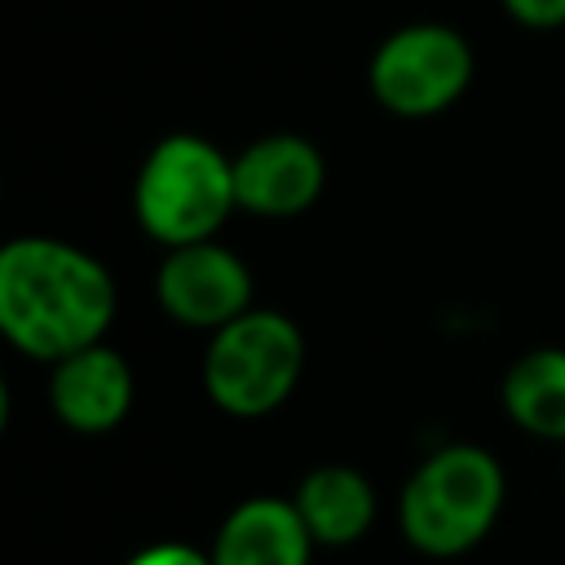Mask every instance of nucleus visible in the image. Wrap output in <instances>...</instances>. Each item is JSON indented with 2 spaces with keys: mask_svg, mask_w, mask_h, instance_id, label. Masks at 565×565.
<instances>
[{
  "mask_svg": "<svg viewBox=\"0 0 565 565\" xmlns=\"http://www.w3.org/2000/svg\"><path fill=\"white\" fill-rule=\"evenodd\" d=\"M110 318L115 278L84 247L44 234L0 247V331L18 353L53 366L97 344Z\"/></svg>",
  "mask_w": 565,
  "mask_h": 565,
  "instance_id": "f257e3e1",
  "label": "nucleus"
},
{
  "mask_svg": "<svg viewBox=\"0 0 565 565\" xmlns=\"http://www.w3.org/2000/svg\"><path fill=\"white\" fill-rule=\"evenodd\" d=\"M503 512V468L486 446H437L402 486L397 525L424 556L450 561L477 547Z\"/></svg>",
  "mask_w": 565,
  "mask_h": 565,
  "instance_id": "f03ea898",
  "label": "nucleus"
},
{
  "mask_svg": "<svg viewBox=\"0 0 565 565\" xmlns=\"http://www.w3.org/2000/svg\"><path fill=\"white\" fill-rule=\"evenodd\" d=\"M132 207L141 230L163 247L216 238L225 216L238 207L234 159L199 132H172L141 159Z\"/></svg>",
  "mask_w": 565,
  "mask_h": 565,
  "instance_id": "7ed1b4c3",
  "label": "nucleus"
},
{
  "mask_svg": "<svg viewBox=\"0 0 565 565\" xmlns=\"http://www.w3.org/2000/svg\"><path fill=\"white\" fill-rule=\"evenodd\" d=\"M305 371V335L278 309H247L216 327L203 353V388L234 419L278 411Z\"/></svg>",
  "mask_w": 565,
  "mask_h": 565,
  "instance_id": "20e7f679",
  "label": "nucleus"
},
{
  "mask_svg": "<svg viewBox=\"0 0 565 565\" xmlns=\"http://www.w3.org/2000/svg\"><path fill=\"white\" fill-rule=\"evenodd\" d=\"M366 84L388 115L428 119L455 106L472 84V49L446 22H411L380 40Z\"/></svg>",
  "mask_w": 565,
  "mask_h": 565,
  "instance_id": "39448f33",
  "label": "nucleus"
},
{
  "mask_svg": "<svg viewBox=\"0 0 565 565\" xmlns=\"http://www.w3.org/2000/svg\"><path fill=\"white\" fill-rule=\"evenodd\" d=\"M154 300L181 327L216 331L252 309V269L216 238L168 247L154 274Z\"/></svg>",
  "mask_w": 565,
  "mask_h": 565,
  "instance_id": "423d86ee",
  "label": "nucleus"
},
{
  "mask_svg": "<svg viewBox=\"0 0 565 565\" xmlns=\"http://www.w3.org/2000/svg\"><path fill=\"white\" fill-rule=\"evenodd\" d=\"M327 185L322 150L300 132H265L234 154V194L243 212L296 216L318 203Z\"/></svg>",
  "mask_w": 565,
  "mask_h": 565,
  "instance_id": "0eeeda50",
  "label": "nucleus"
},
{
  "mask_svg": "<svg viewBox=\"0 0 565 565\" xmlns=\"http://www.w3.org/2000/svg\"><path fill=\"white\" fill-rule=\"evenodd\" d=\"M49 406L75 433H110L132 406V366L110 344H88L53 362Z\"/></svg>",
  "mask_w": 565,
  "mask_h": 565,
  "instance_id": "6e6552de",
  "label": "nucleus"
},
{
  "mask_svg": "<svg viewBox=\"0 0 565 565\" xmlns=\"http://www.w3.org/2000/svg\"><path fill=\"white\" fill-rule=\"evenodd\" d=\"M313 534L296 499L252 494L221 521L212 539V565H309Z\"/></svg>",
  "mask_w": 565,
  "mask_h": 565,
  "instance_id": "1a4fd4ad",
  "label": "nucleus"
},
{
  "mask_svg": "<svg viewBox=\"0 0 565 565\" xmlns=\"http://www.w3.org/2000/svg\"><path fill=\"white\" fill-rule=\"evenodd\" d=\"M291 499L318 547H349L375 521V486L349 463H322L305 472Z\"/></svg>",
  "mask_w": 565,
  "mask_h": 565,
  "instance_id": "9d476101",
  "label": "nucleus"
},
{
  "mask_svg": "<svg viewBox=\"0 0 565 565\" xmlns=\"http://www.w3.org/2000/svg\"><path fill=\"white\" fill-rule=\"evenodd\" d=\"M508 419L543 441H565V349H530L503 375Z\"/></svg>",
  "mask_w": 565,
  "mask_h": 565,
  "instance_id": "9b49d317",
  "label": "nucleus"
},
{
  "mask_svg": "<svg viewBox=\"0 0 565 565\" xmlns=\"http://www.w3.org/2000/svg\"><path fill=\"white\" fill-rule=\"evenodd\" d=\"M508 18L530 31H556L565 26V0H503Z\"/></svg>",
  "mask_w": 565,
  "mask_h": 565,
  "instance_id": "f8f14e48",
  "label": "nucleus"
},
{
  "mask_svg": "<svg viewBox=\"0 0 565 565\" xmlns=\"http://www.w3.org/2000/svg\"><path fill=\"white\" fill-rule=\"evenodd\" d=\"M124 565H212V552H203L194 543H150L137 556H128Z\"/></svg>",
  "mask_w": 565,
  "mask_h": 565,
  "instance_id": "ddd939ff",
  "label": "nucleus"
}]
</instances>
